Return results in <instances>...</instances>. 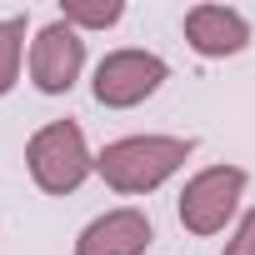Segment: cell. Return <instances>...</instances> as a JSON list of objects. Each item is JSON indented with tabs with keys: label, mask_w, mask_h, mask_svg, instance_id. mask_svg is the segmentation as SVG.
Returning a JSON list of instances; mask_svg holds the SVG:
<instances>
[{
	"label": "cell",
	"mask_w": 255,
	"mask_h": 255,
	"mask_svg": "<svg viewBox=\"0 0 255 255\" xmlns=\"http://www.w3.org/2000/svg\"><path fill=\"white\" fill-rule=\"evenodd\" d=\"M190 150L195 145L180 140V135H125V140H115V145H105L95 155V170L120 195H145L160 180H170L185 165Z\"/></svg>",
	"instance_id": "6da1fadb"
},
{
	"label": "cell",
	"mask_w": 255,
	"mask_h": 255,
	"mask_svg": "<svg viewBox=\"0 0 255 255\" xmlns=\"http://www.w3.org/2000/svg\"><path fill=\"white\" fill-rule=\"evenodd\" d=\"M185 40H190L200 55H235V50H245L250 25H245V15L230 10V5H195V10L185 15Z\"/></svg>",
	"instance_id": "52a82bcc"
},
{
	"label": "cell",
	"mask_w": 255,
	"mask_h": 255,
	"mask_svg": "<svg viewBox=\"0 0 255 255\" xmlns=\"http://www.w3.org/2000/svg\"><path fill=\"white\" fill-rule=\"evenodd\" d=\"M80 65H85V40L75 35V25L55 20V25H45V30L35 35V45H30V80H35L45 95L70 90L75 75H80Z\"/></svg>",
	"instance_id": "5b68a950"
},
{
	"label": "cell",
	"mask_w": 255,
	"mask_h": 255,
	"mask_svg": "<svg viewBox=\"0 0 255 255\" xmlns=\"http://www.w3.org/2000/svg\"><path fill=\"white\" fill-rule=\"evenodd\" d=\"M150 250V220L140 210H105L90 220L75 240V255H145Z\"/></svg>",
	"instance_id": "8992f818"
},
{
	"label": "cell",
	"mask_w": 255,
	"mask_h": 255,
	"mask_svg": "<svg viewBox=\"0 0 255 255\" xmlns=\"http://www.w3.org/2000/svg\"><path fill=\"white\" fill-rule=\"evenodd\" d=\"M225 255H255V210L240 220V230H235V240L225 245Z\"/></svg>",
	"instance_id": "30bf717a"
},
{
	"label": "cell",
	"mask_w": 255,
	"mask_h": 255,
	"mask_svg": "<svg viewBox=\"0 0 255 255\" xmlns=\"http://www.w3.org/2000/svg\"><path fill=\"white\" fill-rule=\"evenodd\" d=\"M165 60L150 55V50H115L95 65V100L110 105V110H125V105H140L145 95L160 90L165 80Z\"/></svg>",
	"instance_id": "277c9868"
},
{
	"label": "cell",
	"mask_w": 255,
	"mask_h": 255,
	"mask_svg": "<svg viewBox=\"0 0 255 255\" xmlns=\"http://www.w3.org/2000/svg\"><path fill=\"white\" fill-rule=\"evenodd\" d=\"M25 165H30V175H35V185L45 195H70L95 170L75 120H50L45 130H35L30 145H25Z\"/></svg>",
	"instance_id": "7a4b0ae2"
},
{
	"label": "cell",
	"mask_w": 255,
	"mask_h": 255,
	"mask_svg": "<svg viewBox=\"0 0 255 255\" xmlns=\"http://www.w3.org/2000/svg\"><path fill=\"white\" fill-rule=\"evenodd\" d=\"M20 40H25V20H0V95H5L20 75Z\"/></svg>",
	"instance_id": "ba28073f"
},
{
	"label": "cell",
	"mask_w": 255,
	"mask_h": 255,
	"mask_svg": "<svg viewBox=\"0 0 255 255\" xmlns=\"http://www.w3.org/2000/svg\"><path fill=\"white\" fill-rule=\"evenodd\" d=\"M60 20L65 25H90V30H105L120 20V0H105V5H80V0H65L60 5Z\"/></svg>",
	"instance_id": "9c48e42d"
},
{
	"label": "cell",
	"mask_w": 255,
	"mask_h": 255,
	"mask_svg": "<svg viewBox=\"0 0 255 255\" xmlns=\"http://www.w3.org/2000/svg\"><path fill=\"white\" fill-rule=\"evenodd\" d=\"M240 195H245V170H235V165H210V170H200V175L185 185V195H180V225H185L190 235H215V230H225V220L235 215Z\"/></svg>",
	"instance_id": "3957f363"
}]
</instances>
